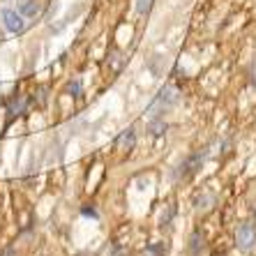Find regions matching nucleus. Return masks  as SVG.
<instances>
[{"mask_svg":"<svg viewBox=\"0 0 256 256\" xmlns=\"http://www.w3.org/2000/svg\"><path fill=\"white\" fill-rule=\"evenodd\" d=\"M256 242V226L252 222H242L236 231V244H238V250L242 252H250Z\"/></svg>","mask_w":256,"mask_h":256,"instance_id":"nucleus-1","label":"nucleus"},{"mask_svg":"<svg viewBox=\"0 0 256 256\" xmlns=\"http://www.w3.org/2000/svg\"><path fill=\"white\" fill-rule=\"evenodd\" d=\"M201 164H203V155H201V152H194V155H190L185 162H182V164H180L176 176H178L180 180L192 178V176H194V173L201 168Z\"/></svg>","mask_w":256,"mask_h":256,"instance_id":"nucleus-2","label":"nucleus"},{"mask_svg":"<svg viewBox=\"0 0 256 256\" xmlns=\"http://www.w3.org/2000/svg\"><path fill=\"white\" fill-rule=\"evenodd\" d=\"M2 24H5V28L10 30V32H21L24 30V16L18 12H14V10H2Z\"/></svg>","mask_w":256,"mask_h":256,"instance_id":"nucleus-3","label":"nucleus"},{"mask_svg":"<svg viewBox=\"0 0 256 256\" xmlns=\"http://www.w3.org/2000/svg\"><path fill=\"white\" fill-rule=\"evenodd\" d=\"M134 143H136V134H134V130H127V132H122V134L118 136L116 148L122 150V152H130V150L134 148Z\"/></svg>","mask_w":256,"mask_h":256,"instance_id":"nucleus-4","label":"nucleus"},{"mask_svg":"<svg viewBox=\"0 0 256 256\" xmlns=\"http://www.w3.org/2000/svg\"><path fill=\"white\" fill-rule=\"evenodd\" d=\"M176 100H178V95H176L171 88H166V90H162L160 97H157V106L168 108V106H173V104H176Z\"/></svg>","mask_w":256,"mask_h":256,"instance_id":"nucleus-5","label":"nucleus"},{"mask_svg":"<svg viewBox=\"0 0 256 256\" xmlns=\"http://www.w3.org/2000/svg\"><path fill=\"white\" fill-rule=\"evenodd\" d=\"M164 252H166V247L160 244V242H155V244H150L148 250H146V256H162Z\"/></svg>","mask_w":256,"mask_h":256,"instance_id":"nucleus-6","label":"nucleus"},{"mask_svg":"<svg viewBox=\"0 0 256 256\" xmlns=\"http://www.w3.org/2000/svg\"><path fill=\"white\" fill-rule=\"evenodd\" d=\"M138 14H146L150 10V0H138V5H136Z\"/></svg>","mask_w":256,"mask_h":256,"instance_id":"nucleus-7","label":"nucleus"},{"mask_svg":"<svg viewBox=\"0 0 256 256\" xmlns=\"http://www.w3.org/2000/svg\"><path fill=\"white\" fill-rule=\"evenodd\" d=\"M78 90H81V84H78V81H74V84H70L67 92H70V95H78Z\"/></svg>","mask_w":256,"mask_h":256,"instance_id":"nucleus-8","label":"nucleus"},{"mask_svg":"<svg viewBox=\"0 0 256 256\" xmlns=\"http://www.w3.org/2000/svg\"><path fill=\"white\" fill-rule=\"evenodd\" d=\"M35 10H37L35 5H26V12H28V14H32V12H35Z\"/></svg>","mask_w":256,"mask_h":256,"instance_id":"nucleus-9","label":"nucleus"},{"mask_svg":"<svg viewBox=\"0 0 256 256\" xmlns=\"http://www.w3.org/2000/svg\"><path fill=\"white\" fill-rule=\"evenodd\" d=\"M12 254H14V250H12V247H10V250H7V252H5V254H2V256H12Z\"/></svg>","mask_w":256,"mask_h":256,"instance_id":"nucleus-10","label":"nucleus"}]
</instances>
